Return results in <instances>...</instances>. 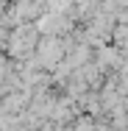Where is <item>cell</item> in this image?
Returning a JSON list of instances; mask_svg holds the SVG:
<instances>
[{"label":"cell","instance_id":"6da1fadb","mask_svg":"<svg viewBox=\"0 0 128 131\" xmlns=\"http://www.w3.org/2000/svg\"><path fill=\"white\" fill-rule=\"evenodd\" d=\"M73 131H100V128H98V123L92 117L81 114V117H75V123H73Z\"/></svg>","mask_w":128,"mask_h":131}]
</instances>
